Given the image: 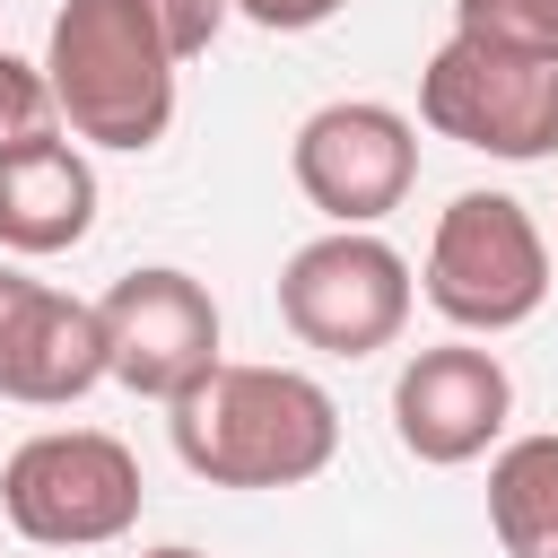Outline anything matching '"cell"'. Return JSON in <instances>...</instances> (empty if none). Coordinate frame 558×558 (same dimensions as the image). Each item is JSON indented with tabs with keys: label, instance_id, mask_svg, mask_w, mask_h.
<instances>
[{
	"label": "cell",
	"instance_id": "1",
	"mask_svg": "<svg viewBox=\"0 0 558 558\" xmlns=\"http://www.w3.org/2000/svg\"><path fill=\"white\" fill-rule=\"evenodd\" d=\"M183 471L209 488H296L340 453V410L296 366H209L166 401Z\"/></svg>",
	"mask_w": 558,
	"mask_h": 558
},
{
	"label": "cell",
	"instance_id": "2",
	"mask_svg": "<svg viewBox=\"0 0 558 558\" xmlns=\"http://www.w3.org/2000/svg\"><path fill=\"white\" fill-rule=\"evenodd\" d=\"M174 44L148 17V0H61L44 78L61 96V122L96 148H157L174 122Z\"/></svg>",
	"mask_w": 558,
	"mask_h": 558
},
{
	"label": "cell",
	"instance_id": "3",
	"mask_svg": "<svg viewBox=\"0 0 558 558\" xmlns=\"http://www.w3.org/2000/svg\"><path fill=\"white\" fill-rule=\"evenodd\" d=\"M418 122L436 140H462L506 166H541L558 148V52L541 44H488L445 35L418 70Z\"/></svg>",
	"mask_w": 558,
	"mask_h": 558
},
{
	"label": "cell",
	"instance_id": "4",
	"mask_svg": "<svg viewBox=\"0 0 558 558\" xmlns=\"http://www.w3.org/2000/svg\"><path fill=\"white\" fill-rule=\"evenodd\" d=\"M140 497H148V480H140L131 445L105 436V427H44L0 471V514L35 549H105V541H122L140 523Z\"/></svg>",
	"mask_w": 558,
	"mask_h": 558
},
{
	"label": "cell",
	"instance_id": "5",
	"mask_svg": "<svg viewBox=\"0 0 558 558\" xmlns=\"http://www.w3.org/2000/svg\"><path fill=\"white\" fill-rule=\"evenodd\" d=\"M549 296V244L514 192H453L427 235V305L462 331H514Z\"/></svg>",
	"mask_w": 558,
	"mask_h": 558
},
{
	"label": "cell",
	"instance_id": "6",
	"mask_svg": "<svg viewBox=\"0 0 558 558\" xmlns=\"http://www.w3.org/2000/svg\"><path fill=\"white\" fill-rule=\"evenodd\" d=\"M279 323L305 349H323V357H375L410 323V262L384 235H366V227H331V235L288 253Z\"/></svg>",
	"mask_w": 558,
	"mask_h": 558
},
{
	"label": "cell",
	"instance_id": "7",
	"mask_svg": "<svg viewBox=\"0 0 558 558\" xmlns=\"http://www.w3.org/2000/svg\"><path fill=\"white\" fill-rule=\"evenodd\" d=\"M288 174L331 227H375L418 183V131H410V113H392L375 96H340V105H314L296 122Z\"/></svg>",
	"mask_w": 558,
	"mask_h": 558
},
{
	"label": "cell",
	"instance_id": "8",
	"mask_svg": "<svg viewBox=\"0 0 558 558\" xmlns=\"http://www.w3.org/2000/svg\"><path fill=\"white\" fill-rule=\"evenodd\" d=\"M96 314H105V366L140 401H174L183 384H201L218 366V305L192 270H166V262L122 270L96 296Z\"/></svg>",
	"mask_w": 558,
	"mask_h": 558
},
{
	"label": "cell",
	"instance_id": "9",
	"mask_svg": "<svg viewBox=\"0 0 558 558\" xmlns=\"http://www.w3.org/2000/svg\"><path fill=\"white\" fill-rule=\"evenodd\" d=\"M105 366V314L87 296H61L26 270H0V401L26 410H61L78 392H96Z\"/></svg>",
	"mask_w": 558,
	"mask_h": 558
},
{
	"label": "cell",
	"instance_id": "10",
	"mask_svg": "<svg viewBox=\"0 0 558 558\" xmlns=\"http://www.w3.org/2000/svg\"><path fill=\"white\" fill-rule=\"evenodd\" d=\"M506 410H514V384H506L497 349H471V340L418 349V357L392 375V436H401L418 462H436V471L480 462V453L497 445Z\"/></svg>",
	"mask_w": 558,
	"mask_h": 558
},
{
	"label": "cell",
	"instance_id": "11",
	"mask_svg": "<svg viewBox=\"0 0 558 558\" xmlns=\"http://www.w3.org/2000/svg\"><path fill=\"white\" fill-rule=\"evenodd\" d=\"M96 227V166L52 131L0 148V244L9 253H70Z\"/></svg>",
	"mask_w": 558,
	"mask_h": 558
},
{
	"label": "cell",
	"instance_id": "12",
	"mask_svg": "<svg viewBox=\"0 0 558 558\" xmlns=\"http://www.w3.org/2000/svg\"><path fill=\"white\" fill-rule=\"evenodd\" d=\"M488 532L506 558H558V436H514L488 462Z\"/></svg>",
	"mask_w": 558,
	"mask_h": 558
},
{
	"label": "cell",
	"instance_id": "13",
	"mask_svg": "<svg viewBox=\"0 0 558 558\" xmlns=\"http://www.w3.org/2000/svg\"><path fill=\"white\" fill-rule=\"evenodd\" d=\"M52 122H61V96H52V78H44L35 61H17V52H0V148L52 140Z\"/></svg>",
	"mask_w": 558,
	"mask_h": 558
},
{
	"label": "cell",
	"instance_id": "14",
	"mask_svg": "<svg viewBox=\"0 0 558 558\" xmlns=\"http://www.w3.org/2000/svg\"><path fill=\"white\" fill-rule=\"evenodd\" d=\"M453 35L541 44V52H558V0H453Z\"/></svg>",
	"mask_w": 558,
	"mask_h": 558
},
{
	"label": "cell",
	"instance_id": "15",
	"mask_svg": "<svg viewBox=\"0 0 558 558\" xmlns=\"http://www.w3.org/2000/svg\"><path fill=\"white\" fill-rule=\"evenodd\" d=\"M227 9H235V0H148V17L166 26V44H174V61H201V52L218 44V26H227Z\"/></svg>",
	"mask_w": 558,
	"mask_h": 558
},
{
	"label": "cell",
	"instance_id": "16",
	"mask_svg": "<svg viewBox=\"0 0 558 558\" xmlns=\"http://www.w3.org/2000/svg\"><path fill=\"white\" fill-rule=\"evenodd\" d=\"M349 0H235V17H253V26H270V35H305V26H323V17H340Z\"/></svg>",
	"mask_w": 558,
	"mask_h": 558
},
{
	"label": "cell",
	"instance_id": "17",
	"mask_svg": "<svg viewBox=\"0 0 558 558\" xmlns=\"http://www.w3.org/2000/svg\"><path fill=\"white\" fill-rule=\"evenodd\" d=\"M140 558H201V549H183V541H166V549H140Z\"/></svg>",
	"mask_w": 558,
	"mask_h": 558
}]
</instances>
